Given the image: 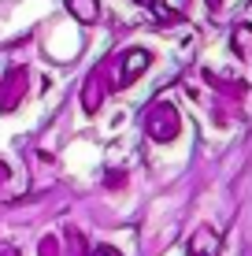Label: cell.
I'll return each mask as SVG.
<instances>
[{
  "instance_id": "cell-11",
  "label": "cell",
  "mask_w": 252,
  "mask_h": 256,
  "mask_svg": "<svg viewBox=\"0 0 252 256\" xmlns=\"http://www.w3.org/2000/svg\"><path fill=\"white\" fill-rule=\"evenodd\" d=\"M37 256H59V238L56 234H45L37 242Z\"/></svg>"
},
{
  "instance_id": "cell-14",
  "label": "cell",
  "mask_w": 252,
  "mask_h": 256,
  "mask_svg": "<svg viewBox=\"0 0 252 256\" xmlns=\"http://www.w3.org/2000/svg\"><path fill=\"white\" fill-rule=\"evenodd\" d=\"M7 178H11V167H7L4 160H0V190H4V186H7Z\"/></svg>"
},
{
  "instance_id": "cell-8",
  "label": "cell",
  "mask_w": 252,
  "mask_h": 256,
  "mask_svg": "<svg viewBox=\"0 0 252 256\" xmlns=\"http://www.w3.org/2000/svg\"><path fill=\"white\" fill-rule=\"evenodd\" d=\"M67 12H71V19L89 26L100 19V0H67Z\"/></svg>"
},
{
  "instance_id": "cell-4",
  "label": "cell",
  "mask_w": 252,
  "mask_h": 256,
  "mask_svg": "<svg viewBox=\"0 0 252 256\" xmlns=\"http://www.w3.org/2000/svg\"><path fill=\"white\" fill-rule=\"evenodd\" d=\"M149 64H152V52H149V48H126L123 56L115 60V82H111V86H115V90L134 86Z\"/></svg>"
},
{
  "instance_id": "cell-3",
  "label": "cell",
  "mask_w": 252,
  "mask_h": 256,
  "mask_svg": "<svg viewBox=\"0 0 252 256\" xmlns=\"http://www.w3.org/2000/svg\"><path fill=\"white\" fill-rule=\"evenodd\" d=\"M26 90H30V70L26 67H7L4 78H0V112H15L22 104Z\"/></svg>"
},
{
  "instance_id": "cell-9",
  "label": "cell",
  "mask_w": 252,
  "mask_h": 256,
  "mask_svg": "<svg viewBox=\"0 0 252 256\" xmlns=\"http://www.w3.org/2000/svg\"><path fill=\"white\" fill-rule=\"evenodd\" d=\"M208 82H212L219 93H230V96H238V100L249 93V86H245V82H238L234 74H215V70H208Z\"/></svg>"
},
{
  "instance_id": "cell-17",
  "label": "cell",
  "mask_w": 252,
  "mask_h": 256,
  "mask_svg": "<svg viewBox=\"0 0 252 256\" xmlns=\"http://www.w3.org/2000/svg\"><path fill=\"white\" fill-rule=\"evenodd\" d=\"M134 4H149V0H134Z\"/></svg>"
},
{
  "instance_id": "cell-1",
  "label": "cell",
  "mask_w": 252,
  "mask_h": 256,
  "mask_svg": "<svg viewBox=\"0 0 252 256\" xmlns=\"http://www.w3.org/2000/svg\"><path fill=\"white\" fill-rule=\"evenodd\" d=\"M145 134H149L156 145H171L182 134V116L171 100H152L145 108Z\"/></svg>"
},
{
  "instance_id": "cell-5",
  "label": "cell",
  "mask_w": 252,
  "mask_h": 256,
  "mask_svg": "<svg viewBox=\"0 0 252 256\" xmlns=\"http://www.w3.org/2000/svg\"><path fill=\"white\" fill-rule=\"evenodd\" d=\"M219 249H223L219 230L215 226H197L189 245H186V256H219Z\"/></svg>"
},
{
  "instance_id": "cell-6",
  "label": "cell",
  "mask_w": 252,
  "mask_h": 256,
  "mask_svg": "<svg viewBox=\"0 0 252 256\" xmlns=\"http://www.w3.org/2000/svg\"><path fill=\"white\" fill-rule=\"evenodd\" d=\"M149 8L160 22H182L189 12V0H149Z\"/></svg>"
},
{
  "instance_id": "cell-16",
  "label": "cell",
  "mask_w": 252,
  "mask_h": 256,
  "mask_svg": "<svg viewBox=\"0 0 252 256\" xmlns=\"http://www.w3.org/2000/svg\"><path fill=\"white\" fill-rule=\"evenodd\" d=\"M208 8H212V12H219V8H223V0H208Z\"/></svg>"
},
{
  "instance_id": "cell-10",
  "label": "cell",
  "mask_w": 252,
  "mask_h": 256,
  "mask_svg": "<svg viewBox=\"0 0 252 256\" xmlns=\"http://www.w3.org/2000/svg\"><path fill=\"white\" fill-rule=\"evenodd\" d=\"M230 45H234V52H238L241 60H249V64H252V26H249V22L234 26V34H230Z\"/></svg>"
},
{
  "instance_id": "cell-2",
  "label": "cell",
  "mask_w": 252,
  "mask_h": 256,
  "mask_svg": "<svg viewBox=\"0 0 252 256\" xmlns=\"http://www.w3.org/2000/svg\"><path fill=\"white\" fill-rule=\"evenodd\" d=\"M111 67H115V60H100V64L89 70V78L82 82V108L89 112V116H97L100 104H104V96L115 90V86H111V78H108Z\"/></svg>"
},
{
  "instance_id": "cell-7",
  "label": "cell",
  "mask_w": 252,
  "mask_h": 256,
  "mask_svg": "<svg viewBox=\"0 0 252 256\" xmlns=\"http://www.w3.org/2000/svg\"><path fill=\"white\" fill-rule=\"evenodd\" d=\"M59 256H89V242L78 226H67L63 238H59Z\"/></svg>"
},
{
  "instance_id": "cell-12",
  "label": "cell",
  "mask_w": 252,
  "mask_h": 256,
  "mask_svg": "<svg viewBox=\"0 0 252 256\" xmlns=\"http://www.w3.org/2000/svg\"><path fill=\"white\" fill-rule=\"evenodd\" d=\"M104 186H126V171H108V174H104Z\"/></svg>"
},
{
  "instance_id": "cell-15",
  "label": "cell",
  "mask_w": 252,
  "mask_h": 256,
  "mask_svg": "<svg viewBox=\"0 0 252 256\" xmlns=\"http://www.w3.org/2000/svg\"><path fill=\"white\" fill-rule=\"evenodd\" d=\"M0 256H22V252L15 249V245H7V242H4V245H0Z\"/></svg>"
},
{
  "instance_id": "cell-13",
  "label": "cell",
  "mask_w": 252,
  "mask_h": 256,
  "mask_svg": "<svg viewBox=\"0 0 252 256\" xmlns=\"http://www.w3.org/2000/svg\"><path fill=\"white\" fill-rule=\"evenodd\" d=\"M89 256H123V252L111 249V245H97V249H89Z\"/></svg>"
}]
</instances>
